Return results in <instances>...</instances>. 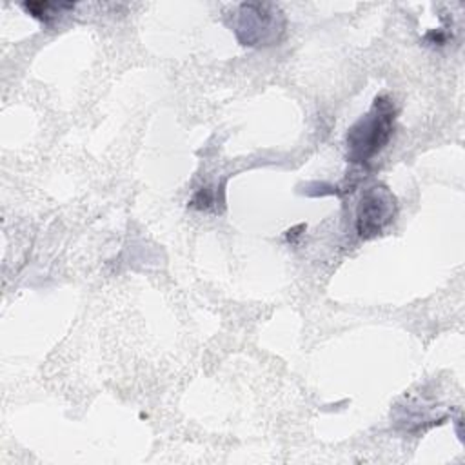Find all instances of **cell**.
<instances>
[{
	"label": "cell",
	"instance_id": "obj_1",
	"mask_svg": "<svg viewBox=\"0 0 465 465\" xmlns=\"http://www.w3.org/2000/svg\"><path fill=\"white\" fill-rule=\"evenodd\" d=\"M396 107L387 94L374 98L372 107L347 133V158L352 163L365 165L391 140L394 133Z\"/></svg>",
	"mask_w": 465,
	"mask_h": 465
},
{
	"label": "cell",
	"instance_id": "obj_2",
	"mask_svg": "<svg viewBox=\"0 0 465 465\" xmlns=\"http://www.w3.org/2000/svg\"><path fill=\"white\" fill-rule=\"evenodd\" d=\"M285 31V16L274 4H242L236 13L234 33L242 45H272Z\"/></svg>",
	"mask_w": 465,
	"mask_h": 465
},
{
	"label": "cell",
	"instance_id": "obj_3",
	"mask_svg": "<svg viewBox=\"0 0 465 465\" xmlns=\"http://www.w3.org/2000/svg\"><path fill=\"white\" fill-rule=\"evenodd\" d=\"M396 214V198L381 183L363 191L356 209V231L361 238H372L392 222Z\"/></svg>",
	"mask_w": 465,
	"mask_h": 465
},
{
	"label": "cell",
	"instance_id": "obj_4",
	"mask_svg": "<svg viewBox=\"0 0 465 465\" xmlns=\"http://www.w3.org/2000/svg\"><path fill=\"white\" fill-rule=\"evenodd\" d=\"M22 7L36 20L49 24L53 18H56L64 9H71L73 4H54V2H25Z\"/></svg>",
	"mask_w": 465,
	"mask_h": 465
}]
</instances>
